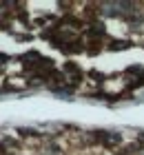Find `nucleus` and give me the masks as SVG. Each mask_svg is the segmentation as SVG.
<instances>
[{
	"label": "nucleus",
	"instance_id": "obj_1",
	"mask_svg": "<svg viewBox=\"0 0 144 155\" xmlns=\"http://www.w3.org/2000/svg\"><path fill=\"white\" fill-rule=\"evenodd\" d=\"M106 49H109V51H126V49H131V40L106 38Z\"/></svg>",
	"mask_w": 144,
	"mask_h": 155
},
{
	"label": "nucleus",
	"instance_id": "obj_2",
	"mask_svg": "<svg viewBox=\"0 0 144 155\" xmlns=\"http://www.w3.org/2000/svg\"><path fill=\"white\" fill-rule=\"evenodd\" d=\"M62 71H64V73H73V78L80 75V73H84L82 69H80V64H75L73 60H67V62H64V64H62Z\"/></svg>",
	"mask_w": 144,
	"mask_h": 155
}]
</instances>
